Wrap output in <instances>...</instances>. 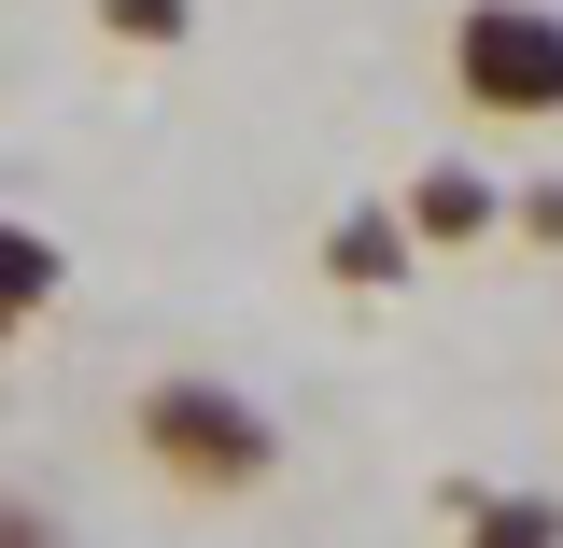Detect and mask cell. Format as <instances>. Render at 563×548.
Returning <instances> with one entry per match:
<instances>
[{
    "label": "cell",
    "instance_id": "6da1fadb",
    "mask_svg": "<svg viewBox=\"0 0 563 548\" xmlns=\"http://www.w3.org/2000/svg\"><path fill=\"white\" fill-rule=\"evenodd\" d=\"M141 465L169 492H198V506H240V492H268L282 479V422L240 394V380H211V366H169V380H141Z\"/></svg>",
    "mask_w": 563,
    "mask_h": 548
},
{
    "label": "cell",
    "instance_id": "7a4b0ae2",
    "mask_svg": "<svg viewBox=\"0 0 563 548\" xmlns=\"http://www.w3.org/2000/svg\"><path fill=\"white\" fill-rule=\"evenodd\" d=\"M451 99L479 127H550L563 113V14L550 0H465L451 14Z\"/></svg>",
    "mask_w": 563,
    "mask_h": 548
},
{
    "label": "cell",
    "instance_id": "3957f363",
    "mask_svg": "<svg viewBox=\"0 0 563 548\" xmlns=\"http://www.w3.org/2000/svg\"><path fill=\"white\" fill-rule=\"evenodd\" d=\"M507 225V198H493L479 169H422L409 183V254H465V239H493Z\"/></svg>",
    "mask_w": 563,
    "mask_h": 548
},
{
    "label": "cell",
    "instance_id": "277c9868",
    "mask_svg": "<svg viewBox=\"0 0 563 548\" xmlns=\"http://www.w3.org/2000/svg\"><path fill=\"white\" fill-rule=\"evenodd\" d=\"M324 268H339L352 295H380V281L409 268V211H339V239H324Z\"/></svg>",
    "mask_w": 563,
    "mask_h": 548
},
{
    "label": "cell",
    "instance_id": "5b68a950",
    "mask_svg": "<svg viewBox=\"0 0 563 548\" xmlns=\"http://www.w3.org/2000/svg\"><path fill=\"white\" fill-rule=\"evenodd\" d=\"M451 521L493 535V548H563V506H550V492H479V479H465V492H451Z\"/></svg>",
    "mask_w": 563,
    "mask_h": 548
},
{
    "label": "cell",
    "instance_id": "8992f818",
    "mask_svg": "<svg viewBox=\"0 0 563 548\" xmlns=\"http://www.w3.org/2000/svg\"><path fill=\"white\" fill-rule=\"evenodd\" d=\"M0 310H14V324H29V310H57V239H43V225H14V211H0Z\"/></svg>",
    "mask_w": 563,
    "mask_h": 548
},
{
    "label": "cell",
    "instance_id": "52a82bcc",
    "mask_svg": "<svg viewBox=\"0 0 563 548\" xmlns=\"http://www.w3.org/2000/svg\"><path fill=\"white\" fill-rule=\"evenodd\" d=\"M85 14H99V43H128V57H155V43L198 29V0H85Z\"/></svg>",
    "mask_w": 563,
    "mask_h": 548
},
{
    "label": "cell",
    "instance_id": "ba28073f",
    "mask_svg": "<svg viewBox=\"0 0 563 548\" xmlns=\"http://www.w3.org/2000/svg\"><path fill=\"white\" fill-rule=\"evenodd\" d=\"M57 535V521H43V506H14V492H0V548H43Z\"/></svg>",
    "mask_w": 563,
    "mask_h": 548
},
{
    "label": "cell",
    "instance_id": "9c48e42d",
    "mask_svg": "<svg viewBox=\"0 0 563 548\" xmlns=\"http://www.w3.org/2000/svg\"><path fill=\"white\" fill-rule=\"evenodd\" d=\"M521 239H563V183H536V198H521Z\"/></svg>",
    "mask_w": 563,
    "mask_h": 548
},
{
    "label": "cell",
    "instance_id": "30bf717a",
    "mask_svg": "<svg viewBox=\"0 0 563 548\" xmlns=\"http://www.w3.org/2000/svg\"><path fill=\"white\" fill-rule=\"evenodd\" d=\"M0 338H14V310H0Z\"/></svg>",
    "mask_w": 563,
    "mask_h": 548
}]
</instances>
